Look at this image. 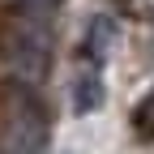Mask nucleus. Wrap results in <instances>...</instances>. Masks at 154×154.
I'll use <instances>...</instances> for the list:
<instances>
[{
  "label": "nucleus",
  "instance_id": "3",
  "mask_svg": "<svg viewBox=\"0 0 154 154\" xmlns=\"http://www.w3.org/2000/svg\"><path fill=\"white\" fill-rule=\"evenodd\" d=\"M5 154H47V116L38 103H17L5 133Z\"/></svg>",
  "mask_w": 154,
  "mask_h": 154
},
{
  "label": "nucleus",
  "instance_id": "5",
  "mask_svg": "<svg viewBox=\"0 0 154 154\" xmlns=\"http://www.w3.org/2000/svg\"><path fill=\"white\" fill-rule=\"evenodd\" d=\"M17 5H22L26 13H34V17H43V13H51L56 5H60V0H17Z\"/></svg>",
  "mask_w": 154,
  "mask_h": 154
},
{
  "label": "nucleus",
  "instance_id": "1",
  "mask_svg": "<svg viewBox=\"0 0 154 154\" xmlns=\"http://www.w3.org/2000/svg\"><path fill=\"white\" fill-rule=\"evenodd\" d=\"M111 43H116V22L107 13H94L86 17L82 26V43H77V56H73V82H69V103H73V116H90L99 111L103 99H107V56H111Z\"/></svg>",
  "mask_w": 154,
  "mask_h": 154
},
{
  "label": "nucleus",
  "instance_id": "4",
  "mask_svg": "<svg viewBox=\"0 0 154 154\" xmlns=\"http://www.w3.org/2000/svg\"><path fill=\"white\" fill-rule=\"evenodd\" d=\"M133 133H137L141 141H154V86L137 99V107H133Z\"/></svg>",
  "mask_w": 154,
  "mask_h": 154
},
{
  "label": "nucleus",
  "instance_id": "6",
  "mask_svg": "<svg viewBox=\"0 0 154 154\" xmlns=\"http://www.w3.org/2000/svg\"><path fill=\"white\" fill-rule=\"evenodd\" d=\"M60 154H73V150H60Z\"/></svg>",
  "mask_w": 154,
  "mask_h": 154
},
{
  "label": "nucleus",
  "instance_id": "2",
  "mask_svg": "<svg viewBox=\"0 0 154 154\" xmlns=\"http://www.w3.org/2000/svg\"><path fill=\"white\" fill-rule=\"evenodd\" d=\"M5 60L17 77L26 82H38L47 73V60H51V38L43 26H26V30H13L9 43H5Z\"/></svg>",
  "mask_w": 154,
  "mask_h": 154
}]
</instances>
